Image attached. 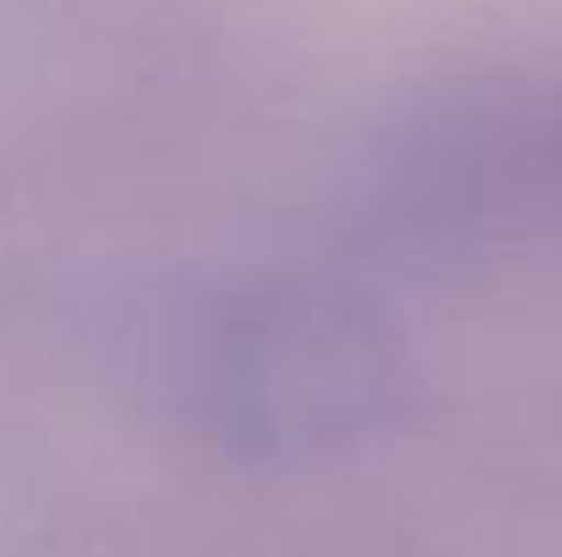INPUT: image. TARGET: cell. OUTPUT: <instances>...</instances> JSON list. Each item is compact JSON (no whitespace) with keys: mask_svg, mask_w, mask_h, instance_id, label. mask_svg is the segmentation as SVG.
Segmentation results:
<instances>
[{"mask_svg":"<svg viewBox=\"0 0 562 557\" xmlns=\"http://www.w3.org/2000/svg\"><path fill=\"white\" fill-rule=\"evenodd\" d=\"M404 339L372 296L317 274L207 290L170 334L165 399L240 465H317L372 443L404 404Z\"/></svg>","mask_w":562,"mask_h":557,"instance_id":"1","label":"cell"},{"mask_svg":"<svg viewBox=\"0 0 562 557\" xmlns=\"http://www.w3.org/2000/svg\"><path fill=\"white\" fill-rule=\"evenodd\" d=\"M376 224L426 252L562 241V66H486L431 82L376 126Z\"/></svg>","mask_w":562,"mask_h":557,"instance_id":"2","label":"cell"}]
</instances>
